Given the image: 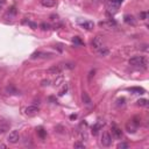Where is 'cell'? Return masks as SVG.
Returning <instances> with one entry per match:
<instances>
[{"mask_svg": "<svg viewBox=\"0 0 149 149\" xmlns=\"http://www.w3.org/2000/svg\"><path fill=\"white\" fill-rule=\"evenodd\" d=\"M118 148H119V149H126V148H128V143L121 142V143H119V144H118Z\"/></svg>", "mask_w": 149, "mask_h": 149, "instance_id": "26", "label": "cell"}, {"mask_svg": "<svg viewBox=\"0 0 149 149\" xmlns=\"http://www.w3.org/2000/svg\"><path fill=\"white\" fill-rule=\"evenodd\" d=\"M139 125H140V121L135 118V119H133V120H130V121H128L126 123V129H127L128 133H135V130L137 129Z\"/></svg>", "mask_w": 149, "mask_h": 149, "instance_id": "2", "label": "cell"}, {"mask_svg": "<svg viewBox=\"0 0 149 149\" xmlns=\"http://www.w3.org/2000/svg\"><path fill=\"white\" fill-rule=\"evenodd\" d=\"M129 91L133 92V93H135V94H142V93H144V90L141 88V87H132V88H129Z\"/></svg>", "mask_w": 149, "mask_h": 149, "instance_id": "17", "label": "cell"}, {"mask_svg": "<svg viewBox=\"0 0 149 149\" xmlns=\"http://www.w3.org/2000/svg\"><path fill=\"white\" fill-rule=\"evenodd\" d=\"M73 147L77 148V149H85V144L81 143V142H79V141L74 142V143H73Z\"/></svg>", "mask_w": 149, "mask_h": 149, "instance_id": "19", "label": "cell"}, {"mask_svg": "<svg viewBox=\"0 0 149 149\" xmlns=\"http://www.w3.org/2000/svg\"><path fill=\"white\" fill-rule=\"evenodd\" d=\"M47 72H48L49 74L58 76V74H61V72H62V66H61V65H54V66L49 68Z\"/></svg>", "mask_w": 149, "mask_h": 149, "instance_id": "8", "label": "cell"}, {"mask_svg": "<svg viewBox=\"0 0 149 149\" xmlns=\"http://www.w3.org/2000/svg\"><path fill=\"white\" fill-rule=\"evenodd\" d=\"M72 41H73V43H74V44H78V45H81V44H83V41H81L79 37H77V36H76V37H73V40H72Z\"/></svg>", "mask_w": 149, "mask_h": 149, "instance_id": "25", "label": "cell"}, {"mask_svg": "<svg viewBox=\"0 0 149 149\" xmlns=\"http://www.w3.org/2000/svg\"><path fill=\"white\" fill-rule=\"evenodd\" d=\"M41 3L44 7H52L55 6V0H41Z\"/></svg>", "mask_w": 149, "mask_h": 149, "instance_id": "14", "label": "cell"}, {"mask_svg": "<svg viewBox=\"0 0 149 149\" xmlns=\"http://www.w3.org/2000/svg\"><path fill=\"white\" fill-rule=\"evenodd\" d=\"M129 65L132 66H136V68H147L148 65V61L146 57L143 56H134L129 59Z\"/></svg>", "mask_w": 149, "mask_h": 149, "instance_id": "1", "label": "cell"}, {"mask_svg": "<svg viewBox=\"0 0 149 149\" xmlns=\"http://www.w3.org/2000/svg\"><path fill=\"white\" fill-rule=\"evenodd\" d=\"M6 91H7L8 94H17V93H19V91H17L14 86H12V85H10V86H7V87H6Z\"/></svg>", "mask_w": 149, "mask_h": 149, "instance_id": "15", "label": "cell"}, {"mask_svg": "<svg viewBox=\"0 0 149 149\" xmlns=\"http://www.w3.org/2000/svg\"><path fill=\"white\" fill-rule=\"evenodd\" d=\"M92 47L97 50L101 49L104 47V38L101 36H95L93 40H92Z\"/></svg>", "mask_w": 149, "mask_h": 149, "instance_id": "5", "label": "cell"}, {"mask_svg": "<svg viewBox=\"0 0 149 149\" xmlns=\"http://www.w3.org/2000/svg\"><path fill=\"white\" fill-rule=\"evenodd\" d=\"M37 134L40 135V137H41V139H44V137L47 136V133H45V130H44L43 128H40V129H37Z\"/></svg>", "mask_w": 149, "mask_h": 149, "instance_id": "21", "label": "cell"}, {"mask_svg": "<svg viewBox=\"0 0 149 149\" xmlns=\"http://www.w3.org/2000/svg\"><path fill=\"white\" fill-rule=\"evenodd\" d=\"M98 51H99V55H100V56H107V55L109 54V50H108V49H106L105 47H102V48H101V49H99Z\"/></svg>", "mask_w": 149, "mask_h": 149, "instance_id": "18", "label": "cell"}, {"mask_svg": "<svg viewBox=\"0 0 149 149\" xmlns=\"http://www.w3.org/2000/svg\"><path fill=\"white\" fill-rule=\"evenodd\" d=\"M68 90H69V85H68V84L65 83V84H64V85L62 86V88L59 90V92H58V95H59V97L64 95V94H65V93L68 92Z\"/></svg>", "mask_w": 149, "mask_h": 149, "instance_id": "16", "label": "cell"}, {"mask_svg": "<svg viewBox=\"0 0 149 149\" xmlns=\"http://www.w3.org/2000/svg\"><path fill=\"white\" fill-rule=\"evenodd\" d=\"M94 73H95V70H92V71L90 72V76H88V79H91V78H92V76H94Z\"/></svg>", "mask_w": 149, "mask_h": 149, "instance_id": "30", "label": "cell"}, {"mask_svg": "<svg viewBox=\"0 0 149 149\" xmlns=\"http://www.w3.org/2000/svg\"><path fill=\"white\" fill-rule=\"evenodd\" d=\"M112 136L114 137V139H116V140H120L121 137H122V130L119 128V127H116V126H112Z\"/></svg>", "mask_w": 149, "mask_h": 149, "instance_id": "9", "label": "cell"}, {"mask_svg": "<svg viewBox=\"0 0 149 149\" xmlns=\"http://www.w3.org/2000/svg\"><path fill=\"white\" fill-rule=\"evenodd\" d=\"M78 24H79L80 27L87 29V30H91V29H93V27H94V23H93L92 21H85V20H84V21L78 20Z\"/></svg>", "mask_w": 149, "mask_h": 149, "instance_id": "10", "label": "cell"}, {"mask_svg": "<svg viewBox=\"0 0 149 149\" xmlns=\"http://www.w3.org/2000/svg\"><path fill=\"white\" fill-rule=\"evenodd\" d=\"M123 20H125V22L126 23H128V24H134L135 23V20H134V17H133V15H125L123 16Z\"/></svg>", "mask_w": 149, "mask_h": 149, "instance_id": "13", "label": "cell"}, {"mask_svg": "<svg viewBox=\"0 0 149 149\" xmlns=\"http://www.w3.org/2000/svg\"><path fill=\"white\" fill-rule=\"evenodd\" d=\"M70 118L71 119H76L77 118V114H72V115H70Z\"/></svg>", "mask_w": 149, "mask_h": 149, "instance_id": "32", "label": "cell"}, {"mask_svg": "<svg viewBox=\"0 0 149 149\" xmlns=\"http://www.w3.org/2000/svg\"><path fill=\"white\" fill-rule=\"evenodd\" d=\"M140 17H141V20H146L147 13H146V12H141V13H140Z\"/></svg>", "mask_w": 149, "mask_h": 149, "instance_id": "28", "label": "cell"}, {"mask_svg": "<svg viewBox=\"0 0 149 149\" xmlns=\"http://www.w3.org/2000/svg\"><path fill=\"white\" fill-rule=\"evenodd\" d=\"M101 144L104 147H109L112 144V136H111V134L108 132L102 133V135H101Z\"/></svg>", "mask_w": 149, "mask_h": 149, "instance_id": "4", "label": "cell"}, {"mask_svg": "<svg viewBox=\"0 0 149 149\" xmlns=\"http://www.w3.org/2000/svg\"><path fill=\"white\" fill-rule=\"evenodd\" d=\"M15 14H16V8H15V7H10V8H9V10L7 12V15H9V16L15 15Z\"/></svg>", "mask_w": 149, "mask_h": 149, "instance_id": "24", "label": "cell"}, {"mask_svg": "<svg viewBox=\"0 0 149 149\" xmlns=\"http://www.w3.org/2000/svg\"><path fill=\"white\" fill-rule=\"evenodd\" d=\"M27 23H28V26H30V27H31V29H36V28H37V24H36V23H34V22H31V21H28Z\"/></svg>", "mask_w": 149, "mask_h": 149, "instance_id": "27", "label": "cell"}, {"mask_svg": "<svg viewBox=\"0 0 149 149\" xmlns=\"http://www.w3.org/2000/svg\"><path fill=\"white\" fill-rule=\"evenodd\" d=\"M81 100H83V104H84V105H86V106H91V104H92L91 98L88 97L87 92H85V91L81 93Z\"/></svg>", "mask_w": 149, "mask_h": 149, "instance_id": "11", "label": "cell"}, {"mask_svg": "<svg viewBox=\"0 0 149 149\" xmlns=\"http://www.w3.org/2000/svg\"><path fill=\"white\" fill-rule=\"evenodd\" d=\"M19 140H20L19 130H12V132L8 134V136H7V141H8L9 143H12V144L17 143V142H19Z\"/></svg>", "mask_w": 149, "mask_h": 149, "instance_id": "3", "label": "cell"}, {"mask_svg": "<svg viewBox=\"0 0 149 149\" xmlns=\"http://www.w3.org/2000/svg\"><path fill=\"white\" fill-rule=\"evenodd\" d=\"M24 113H26V115H28V116H34V115H36V114L38 113V107L35 106V105H30V106L26 107Z\"/></svg>", "mask_w": 149, "mask_h": 149, "instance_id": "6", "label": "cell"}, {"mask_svg": "<svg viewBox=\"0 0 149 149\" xmlns=\"http://www.w3.org/2000/svg\"><path fill=\"white\" fill-rule=\"evenodd\" d=\"M40 28H41L42 30H49V29H50V24H49V23H45V22H42V23L40 24Z\"/></svg>", "mask_w": 149, "mask_h": 149, "instance_id": "22", "label": "cell"}, {"mask_svg": "<svg viewBox=\"0 0 149 149\" xmlns=\"http://www.w3.org/2000/svg\"><path fill=\"white\" fill-rule=\"evenodd\" d=\"M49 84H50V80H43V81H42V85H43V86H45V85L48 86Z\"/></svg>", "mask_w": 149, "mask_h": 149, "instance_id": "29", "label": "cell"}, {"mask_svg": "<svg viewBox=\"0 0 149 149\" xmlns=\"http://www.w3.org/2000/svg\"><path fill=\"white\" fill-rule=\"evenodd\" d=\"M137 105L139 106H148V100L147 99H139L137 100Z\"/></svg>", "mask_w": 149, "mask_h": 149, "instance_id": "23", "label": "cell"}, {"mask_svg": "<svg viewBox=\"0 0 149 149\" xmlns=\"http://www.w3.org/2000/svg\"><path fill=\"white\" fill-rule=\"evenodd\" d=\"M118 8H119V5H118L116 2H114L113 0H109V1L107 2V10H108L109 13H112V14L116 13Z\"/></svg>", "mask_w": 149, "mask_h": 149, "instance_id": "7", "label": "cell"}, {"mask_svg": "<svg viewBox=\"0 0 149 149\" xmlns=\"http://www.w3.org/2000/svg\"><path fill=\"white\" fill-rule=\"evenodd\" d=\"M5 5V0H0V8H2Z\"/></svg>", "mask_w": 149, "mask_h": 149, "instance_id": "31", "label": "cell"}, {"mask_svg": "<svg viewBox=\"0 0 149 149\" xmlns=\"http://www.w3.org/2000/svg\"><path fill=\"white\" fill-rule=\"evenodd\" d=\"M101 128V126L99 125V123H95L93 127H92V133L95 135V134H98V132H99V129Z\"/></svg>", "mask_w": 149, "mask_h": 149, "instance_id": "20", "label": "cell"}, {"mask_svg": "<svg viewBox=\"0 0 149 149\" xmlns=\"http://www.w3.org/2000/svg\"><path fill=\"white\" fill-rule=\"evenodd\" d=\"M9 129V123L7 121H0V134L6 133Z\"/></svg>", "mask_w": 149, "mask_h": 149, "instance_id": "12", "label": "cell"}]
</instances>
